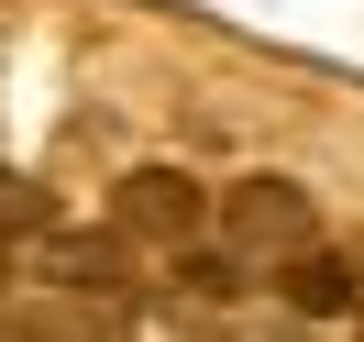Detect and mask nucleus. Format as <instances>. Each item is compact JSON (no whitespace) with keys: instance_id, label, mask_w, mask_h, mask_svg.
Segmentation results:
<instances>
[{"instance_id":"1","label":"nucleus","mask_w":364,"mask_h":342,"mask_svg":"<svg viewBox=\"0 0 364 342\" xmlns=\"http://www.w3.org/2000/svg\"><path fill=\"white\" fill-rule=\"evenodd\" d=\"M309 254H320V210H309V188H287V177H243L221 210H210V265H199V287H210V298H276Z\"/></svg>"},{"instance_id":"2","label":"nucleus","mask_w":364,"mask_h":342,"mask_svg":"<svg viewBox=\"0 0 364 342\" xmlns=\"http://www.w3.org/2000/svg\"><path fill=\"white\" fill-rule=\"evenodd\" d=\"M111 232L144 265V287H199V265H210V199L177 166H133L111 188Z\"/></svg>"},{"instance_id":"3","label":"nucleus","mask_w":364,"mask_h":342,"mask_svg":"<svg viewBox=\"0 0 364 342\" xmlns=\"http://www.w3.org/2000/svg\"><path fill=\"white\" fill-rule=\"evenodd\" d=\"M55 232V199L33 177H0V287H23L33 276V243Z\"/></svg>"}]
</instances>
